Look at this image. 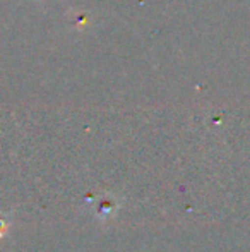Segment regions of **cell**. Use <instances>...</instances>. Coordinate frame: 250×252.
Wrapping results in <instances>:
<instances>
[]
</instances>
